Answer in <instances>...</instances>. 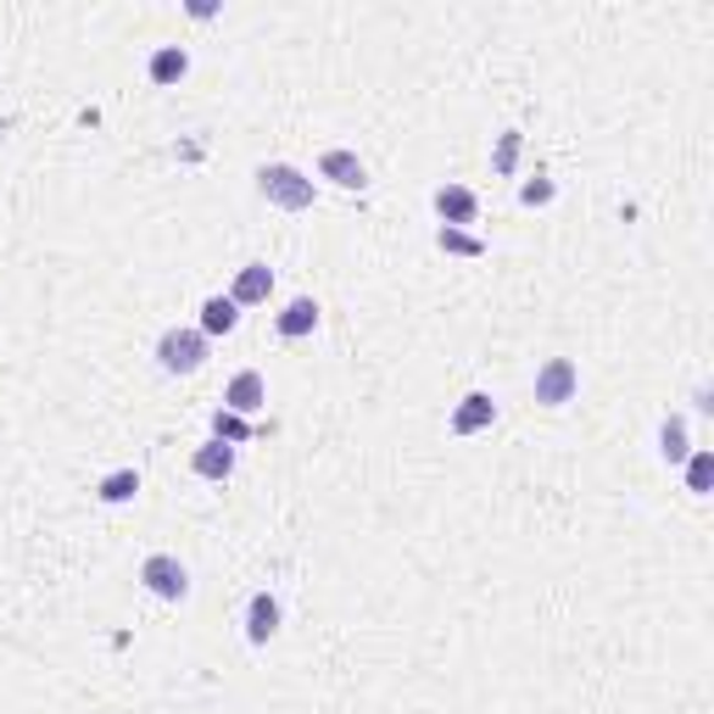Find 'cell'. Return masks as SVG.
I'll return each mask as SVG.
<instances>
[{"mask_svg":"<svg viewBox=\"0 0 714 714\" xmlns=\"http://www.w3.org/2000/svg\"><path fill=\"white\" fill-rule=\"evenodd\" d=\"M274 631H279V597L257 592V597L246 603V642H252V648H263Z\"/></svg>","mask_w":714,"mask_h":714,"instance_id":"cell-11","label":"cell"},{"mask_svg":"<svg viewBox=\"0 0 714 714\" xmlns=\"http://www.w3.org/2000/svg\"><path fill=\"white\" fill-rule=\"evenodd\" d=\"M213 441H229V447H241V441H252V424H246L241 413L218 408V413H213Z\"/></svg>","mask_w":714,"mask_h":714,"instance_id":"cell-17","label":"cell"},{"mask_svg":"<svg viewBox=\"0 0 714 714\" xmlns=\"http://www.w3.org/2000/svg\"><path fill=\"white\" fill-rule=\"evenodd\" d=\"M234 324H241V307H234L229 297L202 302V336H234Z\"/></svg>","mask_w":714,"mask_h":714,"instance_id":"cell-14","label":"cell"},{"mask_svg":"<svg viewBox=\"0 0 714 714\" xmlns=\"http://www.w3.org/2000/svg\"><path fill=\"white\" fill-rule=\"evenodd\" d=\"M157 363L168 374H196L207 363V336L202 329H168V336L157 341Z\"/></svg>","mask_w":714,"mask_h":714,"instance_id":"cell-3","label":"cell"},{"mask_svg":"<svg viewBox=\"0 0 714 714\" xmlns=\"http://www.w3.org/2000/svg\"><path fill=\"white\" fill-rule=\"evenodd\" d=\"M268 291H274V268L268 263H246L241 274H234V285H229V302L234 307H257V302H268Z\"/></svg>","mask_w":714,"mask_h":714,"instance_id":"cell-6","label":"cell"},{"mask_svg":"<svg viewBox=\"0 0 714 714\" xmlns=\"http://www.w3.org/2000/svg\"><path fill=\"white\" fill-rule=\"evenodd\" d=\"M152 84H179L184 73H190V51L184 45H162V51H152Z\"/></svg>","mask_w":714,"mask_h":714,"instance_id":"cell-15","label":"cell"},{"mask_svg":"<svg viewBox=\"0 0 714 714\" xmlns=\"http://www.w3.org/2000/svg\"><path fill=\"white\" fill-rule=\"evenodd\" d=\"M257 190H263L274 207H285V213H307V207H313V179L297 173L291 162H268V168H257Z\"/></svg>","mask_w":714,"mask_h":714,"instance_id":"cell-1","label":"cell"},{"mask_svg":"<svg viewBox=\"0 0 714 714\" xmlns=\"http://www.w3.org/2000/svg\"><path fill=\"white\" fill-rule=\"evenodd\" d=\"M519 152H525V134H519V129H503V134H497V152H492V168L508 179V173L519 168Z\"/></svg>","mask_w":714,"mask_h":714,"instance_id":"cell-18","label":"cell"},{"mask_svg":"<svg viewBox=\"0 0 714 714\" xmlns=\"http://www.w3.org/2000/svg\"><path fill=\"white\" fill-rule=\"evenodd\" d=\"M274 324H279V336H285V341H302V336H313V329H318V302H313V297L285 302Z\"/></svg>","mask_w":714,"mask_h":714,"instance_id":"cell-10","label":"cell"},{"mask_svg":"<svg viewBox=\"0 0 714 714\" xmlns=\"http://www.w3.org/2000/svg\"><path fill=\"white\" fill-rule=\"evenodd\" d=\"M263 402H268V386H263V374H257V368H241V374L229 379V391H223V408H229V413L252 419Z\"/></svg>","mask_w":714,"mask_h":714,"instance_id":"cell-5","label":"cell"},{"mask_svg":"<svg viewBox=\"0 0 714 714\" xmlns=\"http://www.w3.org/2000/svg\"><path fill=\"white\" fill-rule=\"evenodd\" d=\"M519 202H525V207H547V202H553V179H531V184H519Z\"/></svg>","mask_w":714,"mask_h":714,"instance_id":"cell-21","label":"cell"},{"mask_svg":"<svg viewBox=\"0 0 714 714\" xmlns=\"http://www.w3.org/2000/svg\"><path fill=\"white\" fill-rule=\"evenodd\" d=\"M318 179H329V184H341V190H363L368 184V168L358 162V152H324L318 157Z\"/></svg>","mask_w":714,"mask_h":714,"instance_id":"cell-8","label":"cell"},{"mask_svg":"<svg viewBox=\"0 0 714 714\" xmlns=\"http://www.w3.org/2000/svg\"><path fill=\"white\" fill-rule=\"evenodd\" d=\"M492 419H497V402H492L486 391H469V397L452 408V436H481Z\"/></svg>","mask_w":714,"mask_h":714,"instance_id":"cell-9","label":"cell"},{"mask_svg":"<svg viewBox=\"0 0 714 714\" xmlns=\"http://www.w3.org/2000/svg\"><path fill=\"white\" fill-rule=\"evenodd\" d=\"M687 492H698V497L714 492V452L692 447V458H687Z\"/></svg>","mask_w":714,"mask_h":714,"instance_id":"cell-16","label":"cell"},{"mask_svg":"<svg viewBox=\"0 0 714 714\" xmlns=\"http://www.w3.org/2000/svg\"><path fill=\"white\" fill-rule=\"evenodd\" d=\"M436 246H441V252H452V257H481V252H486L481 234H463V229H447V223L436 229Z\"/></svg>","mask_w":714,"mask_h":714,"instance_id":"cell-19","label":"cell"},{"mask_svg":"<svg viewBox=\"0 0 714 714\" xmlns=\"http://www.w3.org/2000/svg\"><path fill=\"white\" fill-rule=\"evenodd\" d=\"M140 581H146V592L162 597V603H184L190 597V569L173 553H152L146 564H140Z\"/></svg>","mask_w":714,"mask_h":714,"instance_id":"cell-2","label":"cell"},{"mask_svg":"<svg viewBox=\"0 0 714 714\" xmlns=\"http://www.w3.org/2000/svg\"><path fill=\"white\" fill-rule=\"evenodd\" d=\"M576 391H581V368L569 363V358H547V363L536 368V402H542V408H564Z\"/></svg>","mask_w":714,"mask_h":714,"instance_id":"cell-4","label":"cell"},{"mask_svg":"<svg viewBox=\"0 0 714 714\" xmlns=\"http://www.w3.org/2000/svg\"><path fill=\"white\" fill-rule=\"evenodd\" d=\"M431 202H436V213H441L447 229H463V223H474V213H481V202H474L469 184H441Z\"/></svg>","mask_w":714,"mask_h":714,"instance_id":"cell-7","label":"cell"},{"mask_svg":"<svg viewBox=\"0 0 714 714\" xmlns=\"http://www.w3.org/2000/svg\"><path fill=\"white\" fill-rule=\"evenodd\" d=\"M134 492H140V474H134V469H112L107 481H101V492H95V497H101V503H112V508H118V503H129Z\"/></svg>","mask_w":714,"mask_h":714,"instance_id":"cell-20","label":"cell"},{"mask_svg":"<svg viewBox=\"0 0 714 714\" xmlns=\"http://www.w3.org/2000/svg\"><path fill=\"white\" fill-rule=\"evenodd\" d=\"M658 452H664V463H687L692 458V436H687V419L681 413H670L658 424Z\"/></svg>","mask_w":714,"mask_h":714,"instance_id":"cell-13","label":"cell"},{"mask_svg":"<svg viewBox=\"0 0 714 714\" xmlns=\"http://www.w3.org/2000/svg\"><path fill=\"white\" fill-rule=\"evenodd\" d=\"M190 469H196L202 481H229V474H234V447L229 441H202L196 458H190Z\"/></svg>","mask_w":714,"mask_h":714,"instance_id":"cell-12","label":"cell"}]
</instances>
